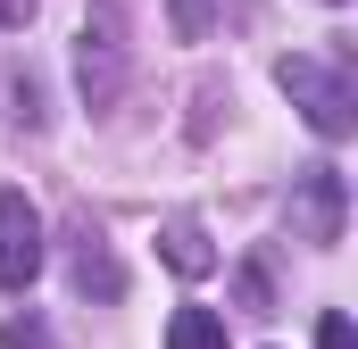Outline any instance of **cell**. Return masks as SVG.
Instances as JSON below:
<instances>
[{"label":"cell","instance_id":"cell-1","mask_svg":"<svg viewBox=\"0 0 358 349\" xmlns=\"http://www.w3.org/2000/svg\"><path fill=\"white\" fill-rule=\"evenodd\" d=\"M275 84L292 91V108H300L325 142H342V133L358 125V84H350V67H342V59H283V67H275Z\"/></svg>","mask_w":358,"mask_h":349},{"label":"cell","instance_id":"cell-2","mask_svg":"<svg viewBox=\"0 0 358 349\" xmlns=\"http://www.w3.org/2000/svg\"><path fill=\"white\" fill-rule=\"evenodd\" d=\"M76 84H84L92 108H108L125 91V8L117 0H92L84 34H76Z\"/></svg>","mask_w":358,"mask_h":349},{"label":"cell","instance_id":"cell-3","mask_svg":"<svg viewBox=\"0 0 358 349\" xmlns=\"http://www.w3.org/2000/svg\"><path fill=\"white\" fill-rule=\"evenodd\" d=\"M342 216H350V183L334 167H300V183H292V225H300V242L334 250V242H342Z\"/></svg>","mask_w":358,"mask_h":349},{"label":"cell","instance_id":"cell-4","mask_svg":"<svg viewBox=\"0 0 358 349\" xmlns=\"http://www.w3.org/2000/svg\"><path fill=\"white\" fill-rule=\"evenodd\" d=\"M42 274V208L25 191H0V291H25Z\"/></svg>","mask_w":358,"mask_h":349},{"label":"cell","instance_id":"cell-5","mask_svg":"<svg viewBox=\"0 0 358 349\" xmlns=\"http://www.w3.org/2000/svg\"><path fill=\"white\" fill-rule=\"evenodd\" d=\"M67 242H76V250H67V258H76V291H100V299H117V291H125V274H117V258H108V242H100L92 225H76Z\"/></svg>","mask_w":358,"mask_h":349},{"label":"cell","instance_id":"cell-6","mask_svg":"<svg viewBox=\"0 0 358 349\" xmlns=\"http://www.w3.org/2000/svg\"><path fill=\"white\" fill-rule=\"evenodd\" d=\"M159 258L176 266V274H192V283H200V274L217 266V250H208V233H200V216H167V233H159Z\"/></svg>","mask_w":358,"mask_h":349},{"label":"cell","instance_id":"cell-7","mask_svg":"<svg viewBox=\"0 0 358 349\" xmlns=\"http://www.w3.org/2000/svg\"><path fill=\"white\" fill-rule=\"evenodd\" d=\"M167 349H225V316L217 308H176L167 316Z\"/></svg>","mask_w":358,"mask_h":349},{"label":"cell","instance_id":"cell-8","mask_svg":"<svg viewBox=\"0 0 358 349\" xmlns=\"http://www.w3.org/2000/svg\"><path fill=\"white\" fill-rule=\"evenodd\" d=\"M317 349H358V325L342 316V308H325V316H317Z\"/></svg>","mask_w":358,"mask_h":349},{"label":"cell","instance_id":"cell-9","mask_svg":"<svg viewBox=\"0 0 358 349\" xmlns=\"http://www.w3.org/2000/svg\"><path fill=\"white\" fill-rule=\"evenodd\" d=\"M242 308H250V316H275V291H267V266H242Z\"/></svg>","mask_w":358,"mask_h":349},{"label":"cell","instance_id":"cell-10","mask_svg":"<svg viewBox=\"0 0 358 349\" xmlns=\"http://www.w3.org/2000/svg\"><path fill=\"white\" fill-rule=\"evenodd\" d=\"M176 34L183 42H208V0H176Z\"/></svg>","mask_w":358,"mask_h":349},{"label":"cell","instance_id":"cell-11","mask_svg":"<svg viewBox=\"0 0 358 349\" xmlns=\"http://www.w3.org/2000/svg\"><path fill=\"white\" fill-rule=\"evenodd\" d=\"M0 341H8V349H42V325H34V316H8Z\"/></svg>","mask_w":358,"mask_h":349},{"label":"cell","instance_id":"cell-12","mask_svg":"<svg viewBox=\"0 0 358 349\" xmlns=\"http://www.w3.org/2000/svg\"><path fill=\"white\" fill-rule=\"evenodd\" d=\"M17 25H34V0H0V34H17Z\"/></svg>","mask_w":358,"mask_h":349}]
</instances>
